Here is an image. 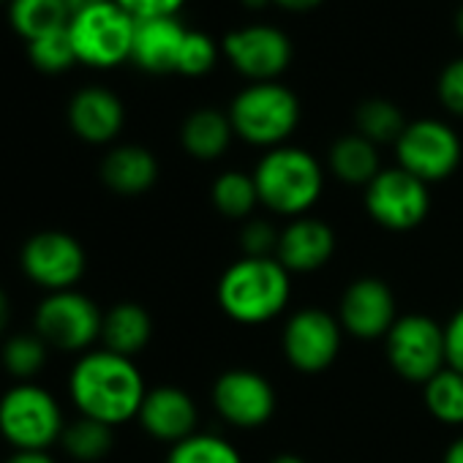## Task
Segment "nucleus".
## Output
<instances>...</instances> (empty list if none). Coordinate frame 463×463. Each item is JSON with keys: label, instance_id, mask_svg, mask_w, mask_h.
Here are the masks:
<instances>
[{"label": "nucleus", "instance_id": "nucleus-1", "mask_svg": "<svg viewBox=\"0 0 463 463\" xmlns=\"http://www.w3.org/2000/svg\"><path fill=\"white\" fill-rule=\"evenodd\" d=\"M69 395L82 417L118 428L139 414L147 387L131 357L90 349L71 368Z\"/></svg>", "mask_w": 463, "mask_h": 463}, {"label": "nucleus", "instance_id": "nucleus-2", "mask_svg": "<svg viewBox=\"0 0 463 463\" xmlns=\"http://www.w3.org/2000/svg\"><path fill=\"white\" fill-rule=\"evenodd\" d=\"M221 311L238 325H265L284 314L292 298V273L276 260L241 257L232 262L215 289Z\"/></svg>", "mask_w": 463, "mask_h": 463}, {"label": "nucleus", "instance_id": "nucleus-3", "mask_svg": "<svg viewBox=\"0 0 463 463\" xmlns=\"http://www.w3.org/2000/svg\"><path fill=\"white\" fill-rule=\"evenodd\" d=\"M260 204L273 215L300 218L308 215L325 191L322 164L303 147L281 145L268 150L254 169Z\"/></svg>", "mask_w": 463, "mask_h": 463}, {"label": "nucleus", "instance_id": "nucleus-4", "mask_svg": "<svg viewBox=\"0 0 463 463\" xmlns=\"http://www.w3.org/2000/svg\"><path fill=\"white\" fill-rule=\"evenodd\" d=\"M235 137L254 147H281L300 126V99L281 82H249L226 109Z\"/></svg>", "mask_w": 463, "mask_h": 463}, {"label": "nucleus", "instance_id": "nucleus-5", "mask_svg": "<svg viewBox=\"0 0 463 463\" xmlns=\"http://www.w3.org/2000/svg\"><path fill=\"white\" fill-rule=\"evenodd\" d=\"M66 430L58 398L36 384L17 382L0 395V436L14 449H50Z\"/></svg>", "mask_w": 463, "mask_h": 463}, {"label": "nucleus", "instance_id": "nucleus-6", "mask_svg": "<svg viewBox=\"0 0 463 463\" xmlns=\"http://www.w3.org/2000/svg\"><path fill=\"white\" fill-rule=\"evenodd\" d=\"M134 31L137 20L126 9H120L115 0L85 9L69 23L77 61L90 69H115L131 61Z\"/></svg>", "mask_w": 463, "mask_h": 463}, {"label": "nucleus", "instance_id": "nucleus-7", "mask_svg": "<svg viewBox=\"0 0 463 463\" xmlns=\"http://www.w3.org/2000/svg\"><path fill=\"white\" fill-rule=\"evenodd\" d=\"M384 354L401 379L425 384L441 368H447L444 325L428 314H403L384 335Z\"/></svg>", "mask_w": 463, "mask_h": 463}, {"label": "nucleus", "instance_id": "nucleus-8", "mask_svg": "<svg viewBox=\"0 0 463 463\" xmlns=\"http://www.w3.org/2000/svg\"><path fill=\"white\" fill-rule=\"evenodd\" d=\"M101 308L82 292L66 289L52 292L42 300L33 319V333L50 346L61 352H90L96 341H101Z\"/></svg>", "mask_w": 463, "mask_h": 463}, {"label": "nucleus", "instance_id": "nucleus-9", "mask_svg": "<svg viewBox=\"0 0 463 463\" xmlns=\"http://www.w3.org/2000/svg\"><path fill=\"white\" fill-rule=\"evenodd\" d=\"M398 166L422 183L447 180L463 158V145L458 131L439 118L409 120L395 142Z\"/></svg>", "mask_w": 463, "mask_h": 463}, {"label": "nucleus", "instance_id": "nucleus-10", "mask_svg": "<svg viewBox=\"0 0 463 463\" xmlns=\"http://www.w3.org/2000/svg\"><path fill=\"white\" fill-rule=\"evenodd\" d=\"M363 204L371 221L387 232H411L430 213V188L401 166L382 169L365 188Z\"/></svg>", "mask_w": 463, "mask_h": 463}, {"label": "nucleus", "instance_id": "nucleus-11", "mask_svg": "<svg viewBox=\"0 0 463 463\" xmlns=\"http://www.w3.org/2000/svg\"><path fill=\"white\" fill-rule=\"evenodd\" d=\"M344 327L338 317L325 308L308 306L295 311L281 333V349L289 365L300 373H322L341 354Z\"/></svg>", "mask_w": 463, "mask_h": 463}, {"label": "nucleus", "instance_id": "nucleus-12", "mask_svg": "<svg viewBox=\"0 0 463 463\" xmlns=\"http://www.w3.org/2000/svg\"><path fill=\"white\" fill-rule=\"evenodd\" d=\"M20 265L28 281H33L47 295H52V292L74 289L82 281L88 270V257H85L82 243L74 235L47 229L25 241Z\"/></svg>", "mask_w": 463, "mask_h": 463}, {"label": "nucleus", "instance_id": "nucleus-13", "mask_svg": "<svg viewBox=\"0 0 463 463\" xmlns=\"http://www.w3.org/2000/svg\"><path fill=\"white\" fill-rule=\"evenodd\" d=\"M221 50L229 66L249 82H279V77L292 63L289 36L281 28L265 23L229 31L221 42Z\"/></svg>", "mask_w": 463, "mask_h": 463}, {"label": "nucleus", "instance_id": "nucleus-14", "mask_svg": "<svg viewBox=\"0 0 463 463\" xmlns=\"http://www.w3.org/2000/svg\"><path fill=\"white\" fill-rule=\"evenodd\" d=\"M213 406L223 422L235 428H262L276 414L273 384L251 368H229L213 384Z\"/></svg>", "mask_w": 463, "mask_h": 463}, {"label": "nucleus", "instance_id": "nucleus-15", "mask_svg": "<svg viewBox=\"0 0 463 463\" xmlns=\"http://www.w3.org/2000/svg\"><path fill=\"white\" fill-rule=\"evenodd\" d=\"M338 322L344 333L357 341H384L398 322V300L387 281L363 276L352 281L338 303Z\"/></svg>", "mask_w": 463, "mask_h": 463}, {"label": "nucleus", "instance_id": "nucleus-16", "mask_svg": "<svg viewBox=\"0 0 463 463\" xmlns=\"http://www.w3.org/2000/svg\"><path fill=\"white\" fill-rule=\"evenodd\" d=\"M335 254V232L317 215L292 218L279 235L276 260L295 276L322 270Z\"/></svg>", "mask_w": 463, "mask_h": 463}, {"label": "nucleus", "instance_id": "nucleus-17", "mask_svg": "<svg viewBox=\"0 0 463 463\" xmlns=\"http://www.w3.org/2000/svg\"><path fill=\"white\" fill-rule=\"evenodd\" d=\"M137 420L147 436L166 441V444H177L196 433L199 411H196L194 398L183 387L161 384V387L147 390Z\"/></svg>", "mask_w": 463, "mask_h": 463}, {"label": "nucleus", "instance_id": "nucleus-18", "mask_svg": "<svg viewBox=\"0 0 463 463\" xmlns=\"http://www.w3.org/2000/svg\"><path fill=\"white\" fill-rule=\"evenodd\" d=\"M123 101L107 88H82L69 104V126L88 145H109L123 131Z\"/></svg>", "mask_w": 463, "mask_h": 463}, {"label": "nucleus", "instance_id": "nucleus-19", "mask_svg": "<svg viewBox=\"0 0 463 463\" xmlns=\"http://www.w3.org/2000/svg\"><path fill=\"white\" fill-rule=\"evenodd\" d=\"M188 28L177 17L139 20L134 31L131 63L147 74H175Z\"/></svg>", "mask_w": 463, "mask_h": 463}, {"label": "nucleus", "instance_id": "nucleus-20", "mask_svg": "<svg viewBox=\"0 0 463 463\" xmlns=\"http://www.w3.org/2000/svg\"><path fill=\"white\" fill-rule=\"evenodd\" d=\"M101 180L120 196H139L158 180V161L142 145H118L101 161Z\"/></svg>", "mask_w": 463, "mask_h": 463}, {"label": "nucleus", "instance_id": "nucleus-21", "mask_svg": "<svg viewBox=\"0 0 463 463\" xmlns=\"http://www.w3.org/2000/svg\"><path fill=\"white\" fill-rule=\"evenodd\" d=\"M153 338V317L147 314L145 306L139 303H118L104 314L101 322V349L123 354V357H137Z\"/></svg>", "mask_w": 463, "mask_h": 463}, {"label": "nucleus", "instance_id": "nucleus-22", "mask_svg": "<svg viewBox=\"0 0 463 463\" xmlns=\"http://www.w3.org/2000/svg\"><path fill=\"white\" fill-rule=\"evenodd\" d=\"M232 137H235V128H232L229 115L213 107L194 109L180 126V145L196 161L221 158L229 150Z\"/></svg>", "mask_w": 463, "mask_h": 463}, {"label": "nucleus", "instance_id": "nucleus-23", "mask_svg": "<svg viewBox=\"0 0 463 463\" xmlns=\"http://www.w3.org/2000/svg\"><path fill=\"white\" fill-rule=\"evenodd\" d=\"M327 164L335 180H341L344 185H360V188H365L382 172L379 147L354 131L338 137L330 145Z\"/></svg>", "mask_w": 463, "mask_h": 463}, {"label": "nucleus", "instance_id": "nucleus-24", "mask_svg": "<svg viewBox=\"0 0 463 463\" xmlns=\"http://www.w3.org/2000/svg\"><path fill=\"white\" fill-rule=\"evenodd\" d=\"M9 20L14 31L25 39H42L71 23L66 0H9Z\"/></svg>", "mask_w": 463, "mask_h": 463}, {"label": "nucleus", "instance_id": "nucleus-25", "mask_svg": "<svg viewBox=\"0 0 463 463\" xmlns=\"http://www.w3.org/2000/svg\"><path fill=\"white\" fill-rule=\"evenodd\" d=\"M210 202L226 218H235V221L249 218L254 207L260 204L254 172H241V169L221 172L210 185Z\"/></svg>", "mask_w": 463, "mask_h": 463}, {"label": "nucleus", "instance_id": "nucleus-26", "mask_svg": "<svg viewBox=\"0 0 463 463\" xmlns=\"http://www.w3.org/2000/svg\"><path fill=\"white\" fill-rule=\"evenodd\" d=\"M406 118L398 104L390 99H365L354 109V134L365 137L368 142L379 145H395L398 137L406 128Z\"/></svg>", "mask_w": 463, "mask_h": 463}, {"label": "nucleus", "instance_id": "nucleus-27", "mask_svg": "<svg viewBox=\"0 0 463 463\" xmlns=\"http://www.w3.org/2000/svg\"><path fill=\"white\" fill-rule=\"evenodd\" d=\"M422 401L428 414L441 425H463V373L441 368L422 384Z\"/></svg>", "mask_w": 463, "mask_h": 463}, {"label": "nucleus", "instance_id": "nucleus-28", "mask_svg": "<svg viewBox=\"0 0 463 463\" xmlns=\"http://www.w3.org/2000/svg\"><path fill=\"white\" fill-rule=\"evenodd\" d=\"M112 430L115 428H109V425H104L99 420H90V417H82L80 414V420H74V422L66 425V430L61 436V444H63V449L74 460H80V463H96V460H101V458L109 455V449L115 444V433Z\"/></svg>", "mask_w": 463, "mask_h": 463}, {"label": "nucleus", "instance_id": "nucleus-29", "mask_svg": "<svg viewBox=\"0 0 463 463\" xmlns=\"http://www.w3.org/2000/svg\"><path fill=\"white\" fill-rule=\"evenodd\" d=\"M166 463H243V455L232 441L196 430L194 436L172 444Z\"/></svg>", "mask_w": 463, "mask_h": 463}, {"label": "nucleus", "instance_id": "nucleus-30", "mask_svg": "<svg viewBox=\"0 0 463 463\" xmlns=\"http://www.w3.org/2000/svg\"><path fill=\"white\" fill-rule=\"evenodd\" d=\"M47 349L50 346L36 333H23L6 341L4 352H0V363L17 382H33V376L42 373V368L47 365Z\"/></svg>", "mask_w": 463, "mask_h": 463}, {"label": "nucleus", "instance_id": "nucleus-31", "mask_svg": "<svg viewBox=\"0 0 463 463\" xmlns=\"http://www.w3.org/2000/svg\"><path fill=\"white\" fill-rule=\"evenodd\" d=\"M28 58L44 74H61V71H69L74 63H80L71 33H69V25L58 28V31L42 36V39L28 42Z\"/></svg>", "mask_w": 463, "mask_h": 463}, {"label": "nucleus", "instance_id": "nucleus-32", "mask_svg": "<svg viewBox=\"0 0 463 463\" xmlns=\"http://www.w3.org/2000/svg\"><path fill=\"white\" fill-rule=\"evenodd\" d=\"M215 63H218V44L202 31H188L185 39H183V47H180L177 74H183V77H204Z\"/></svg>", "mask_w": 463, "mask_h": 463}, {"label": "nucleus", "instance_id": "nucleus-33", "mask_svg": "<svg viewBox=\"0 0 463 463\" xmlns=\"http://www.w3.org/2000/svg\"><path fill=\"white\" fill-rule=\"evenodd\" d=\"M279 235H281V229H276L270 221H265V218H249L243 223V229H241V238H238L243 257H251V260L276 257Z\"/></svg>", "mask_w": 463, "mask_h": 463}, {"label": "nucleus", "instance_id": "nucleus-34", "mask_svg": "<svg viewBox=\"0 0 463 463\" xmlns=\"http://www.w3.org/2000/svg\"><path fill=\"white\" fill-rule=\"evenodd\" d=\"M436 93L447 112H452L455 118H463V58H455L441 69Z\"/></svg>", "mask_w": 463, "mask_h": 463}, {"label": "nucleus", "instance_id": "nucleus-35", "mask_svg": "<svg viewBox=\"0 0 463 463\" xmlns=\"http://www.w3.org/2000/svg\"><path fill=\"white\" fill-rule=\"evenodd\" d=\"M120 9H126L137 23L156 20V17H175L185 0H115Z\"/></svg>", "mask_w": 463, "mask_h": 463}, {"label": "nucleus", "instance_id": "nucleus-36", "mask_svg": "<svg viewBox=\"0 0 463 463\" xmlns=\"http://www.w3.org/2000/svg\"><path fill=\"white\" fill-rule=\"evenodd\" d=\"M444 354L447 368L463 373V306L444 322Z\"/></svg>", "mask_w": 463, "mask_h": 463}, {"label": "nucleus", "instance_id": "nucleus-37", "mask_svg": "<svg viewBox=\"0 0 463 463\" xmlns=\"http://www.w3.org/2000/svg\"><path fill=\"white\" fill-rule=\"evenodd\" d=\"M4 463H55V458L44 449H14Z\"/></svg>", "mask_w": 463, "mask_h": 463}, {"label": "nucleus", "instance_id": "nucleus-38", "mask_svg": "<svg viewBox=\"0 0 463 463\" xmlns=\"http://www.w3.org/2000/svg\"><path fill=\"white\" fill-rule=\"evenodd\" d=\"M279 9H287V12H311L317 9L322 0H270Z\"/></svg>", "mask_w": 463, "mask_h": 463}, {"label": "nucleus", "instance_id": "nucleus-39", "mask_svg": "<svg viewBox=\"0 0 463 463\" xmlns=\"http://www.w3.org/2000/svg\"><path fill=\"white\" fill-rule=\"evenodd\" d=\"M441 463H463V436L460 439H455L449 447H447V452H444V460Z\"/></svg>", "mask_w": 463, "mask_h": 463}, {"label": "nucleus", "instance_id": "nucleus-40", "mask_svg": "<svg viewBox=\"0 0 463 463\" xmlns=\"http://www.w3.org/2000/svg\"><path fill=\"white\" fill-rule=\"evenodd\" d=\"M9 319H12V303H9V295L0 289V333L9 327Z\"/></svg>", "mask_w": 463, "mask_h": 463}, {"label": "nucleus", "instance_id": "nucleus-41", "mask_svg": "<svg viewBox=\"0 0 463 463\" xmlns=\"http://www.w3.org/2000/svg\"><path fill=\"white\" fill-rule=\"evenodd\" d=\"M99 4H107V0H66V6H69L71 17L80 14V12H85V9H93V6H99Z\"/></svg>", "mask_w": 463, "mask_h": 463}, {"label": "nucleus", "instance_id": "nucleus-42", "mask_svg": "<svg viewBox=\"0 0 463 463\" xmlns=\"http://www.w3.org/2000/svg\"><path fill=\"white\" fill-rule=\"evenodd\" d=\"M270 463H308V460L298 452H279Z\"/></svg>", "mask_w": 463, "mask_h": 463}, {"label": "nucleus", "instance_id": "nucleus-43", "mask_svg": "<svg viewBox=\"0 0 463 463\" xmlns=\"http://www.w3.org/2000/svg\"><path fill=\"white\" fill-rule=\"evenodd\" d=\"M455 31H458V36L463 39V4H460L458 12H455Z\"/></svg>", "mask_w": 463, "mask_h": 463}, {"label": "nucleus", "instance_id": "nucleus-44", "mask_svg": "<svg viewBox=\"0 0 463 463\" xmlns=\"http://www.w3.org/2000/svg\"><path fill=\"white\" fill-rule=\"evenodd\" d=\"M268 4H270V0H243V6H246V9H254V12H257V9H265Z\"/></svg>", "mask_w": 463, "mask_h": 463}]
</instances>
